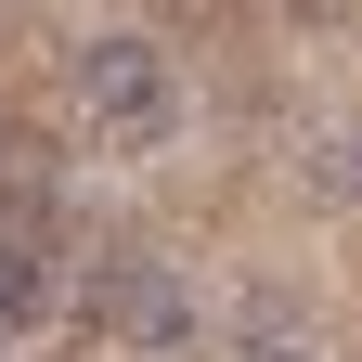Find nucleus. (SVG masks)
Masks as SVG:
<instances>
[{"mask_svg": "<svg viewBox=\"0 0 362 362\" xmlns=\"http://www.w3.org/2000/svg\"><path fill=\"white\" fill-rule=\"evenodd\" d=\"M104 324L129 349H194V285H181L168 259H117L104 272Z\"/></svg>", "mask_w": 362, "mask_h": 362, "instance_id": "2", "label": "nucleus"}, {"mask_svg": "<svg viewBox=\"0 0 362 362\" xmlns=\"http://www.w3.org/2000/svg\"><path fill=\"white\" fill-rule=\"evenodd\" d=\"M78 90H90V129H117V143H156L168 129V52L129 39V26H104L78 52Z\"/></svg>", "mask_w": 362, "mask_h": 362, "instance_id": "1", "label": "nucleus"}, {"mask_svg": "<svg viewBox=\"0 0 362 362\" xmlns=\"http://www.w3.org/2000/svg\"><path fill=\"white\" fill-rule=\"evenodd\" d=\"M26 310H39V259H26V246H0V337H13Z\"/></svg>", "mask_w": 362, "mask_h": 362, "instance_id": "3", "label": "nucleus"}, {"mask_svg": "<svg viewBox=\"0 0 362 362\" xmlns=\"http://www.w3.org/2000/svg\"><path fill=\"white\" fill-rule=\"evenodd\" d=\"M259 362H310V349H259Z\"/></svg>", "mask_w": 362, "mask_h": 362, "instance_id": "4", "label": "nucleus"}]
</instances>
